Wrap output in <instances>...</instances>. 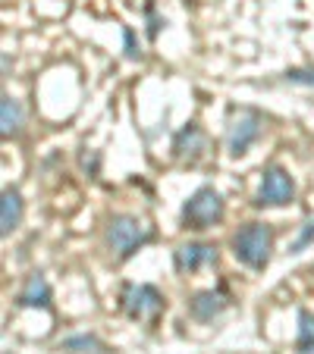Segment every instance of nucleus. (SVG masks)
Masks as SVG:
<instances>
[{"mask_svg": "<svg viewBox=\"0 0 314 354\" xmlns=\"http://www.w3.org/2000/svg\"><path fill=\"white\" fill-rule=\"evenodd\" d=\"M233 257L248 270H268L270 251H274V229L268 223L252 220L245 226H239V232L233 235Z\"/></svg>", "mask_w": 314, "mask_h": 354, "instance_id": "f257e3e1", "label": "nucleus"}, {"mask_svg": "<svg viewBox=\"0 0 314 354\" xmlns=\"http://www.w3.org/2000/svg\"><path fill=\"white\" fill-rule=\"evenodd\" d=\"M151 241V226L132 214H114L104 226V245L116 261H129V257Z\"/></svg>", "mask_w": 314, "mask_h": 354, "instance_id": "f03ea898", "label": "nucleus"}, {"mask_svg": "<svg viewBox=\"0 0 314 354\" xmlns=\"http://www.w3.org/2000/svg\"><path fill=\"white\" fill-rule=\"evenodd\" d=\"M227 214V204H223L220 192L214 185H201L189 194V201L182 204V229H195V232H204V229L217 226Z\"/></svg>", "mask_w": 314, "mask_h": 354, "instance_id": "7ed1b4c3", "label": "nucleus"}, {"mask_svg": "<svg viewBox=\"0 0 314 354\" xmlns=\"http://www.w3.org/2000/svg\"><path fill=\"white\" fill-rule=\"evenodd\" d=\"M120 308L132 323H157V317L167 308V298L157 286L148 282H126L120 292Z\"/></svg>", "mask_w": 314, "mask_h": 354, "instance_id": "20e7f679", "label": "nucleus"}, {"mask_svg": "<svg viewBox=\"0 0 314 354\" xmlns=\"http://www.w3.org/2000/svg\"><path fill=\"white\" fill-rule=\"evenodd\" d=\"M264 132V116L254 107H233L227 120V147L229 157H242Z\"/></svg>", "mask_w": 314, "mask_h": 354, "instance_id": "39448f33", "label": "nucleus"}, {"mask_svg": "<svg viewBox=\"0 0 314 354\" xmlns=\"http://www.w3.org/2000/svg\"><path fill=\"white\" fill-rule=\"evenodd\" d=\"M295 201V182L289 176V169L283 167H268L261 173V185L254 192V207H286Z\"/></svg>", "mask_w": 314, "mask_h": 354, "instance_id": "423d86ee", "label": "nucleus"}, {"mask_svg": "<svg viewBox=\"0 0 314 354\" xmlns=\"http://www.w3.org/2000/svg\"><path fill=\"white\" fill-rule=\"evenodd\" d=\"M211 263H217V245L211 241H182L173 248V267L180 273H198Z\"/></svg>", "mask_w": 314, "mask_h": 354, "instance_id": "0eeeda50", "label": "nucleus"}, {"mask_svg": "<svg viewBox=\"0 0 314 354\" xmlns=\"http://www.w3.org/2000/svg\"><path fill=\"white\" fill-rule=\"evenodd\" d=\"M229 304H233V298H229L223 288H201V292H195L192 298H189V317L198 323H211V320H217Z\"/></svg>", "mask_w": 314, "mask_h": 354, "instance_id": "6e6552de", "label": "nucleus"}, {"mask_svg": "<svg viewBox=\"0 0 314 354\" xmlns=\"http://www.w3.org/2000/svg\"><path fill=\"white\" fill-rule=\"evenodd\" d=\"M207 151V135L198 122H189L173 135V157L182 163H198Z\"/></svg>", "mask_w": 314, "mask_h": 354, "instance_id": "1a4fd4ad", "label": "nucleus"}, {"mask_svg": "<svg viewBox=\"0 0 314 354\" xmlns=\"http://www.w3.org/2000/svg\"><path fill=\"white\" fill-rule=\"evenodd\" d=\"M51 286H47V279L41 273H32L26 279V286H22V292H19V308H41V310H47L51 308Z\"/></svg>", "mask_w": 314, "mask_h": 354, "instance_id": "9d476101", "label": "nucleus"}, {"mask_svg": "<svg viewBox=\"0 0 314 354\" xmlns=\"http://www.w3.org/2000/svg\"><path fill=\"white\" fill-rule=\"evenodd\" d=\"M22 122H26V110H22V104L16 97H10V94H3V97H0V135H3V138L19 135Z\"/></svg>", "mask_w": 314, "mask_h": 354, "instance_id": "9b49d317", "label": "nucleus"}, {"mask_svg": "<svg viewBox=\"0 0 314 354\" xmlns=\"http://www.w3.org/2000/svg\"><path fill=\"white\" fill-rule=\"evenodd\" d=\"M22 210H26L22 194L16 192V188H7V192H3V201H0V235H10L16 226H19Z\"/></svg>", "mask_w": 314, "mask_h": 354, "instance_id": "f8f14e48", "label": "nucleus"}, {"mask_svg": "<svg viewBox=\"0 0 314 354\" xmlns=\"http://www.w3.org/2000/svg\"><path fill=\"white\" fill-rule=\"evenodd\" d=\"M60 351H69V354H104L107 348H104V342L98 339V335H69V339L60 342Z\"/></svg>", "mask_w": 314, "mask_h": 354, "instance_id": "ddd939ff", "label": "nucleus"}, {"mask_svg": "<svg viewBox=\"0 0 314 354\" xmlns=\"http://www.w3.org/2000/svg\"><path fill=\"white\" fill-rule=\"evenodd\" d=\"M295 354H314V314L299 310V339H295Z\"/></svg>", "mask_w": 314, "mask_h": 354, "instance_id": "4468645a", "label": "nucleus"}, {"mask_svg": "<svg viewBox=\"0 0 314 354\" xmlns=\"http://www.w3.org/2000/svg\"><path fill=\"white\" fill-rule=\"evenodd\" d=\"M308 245H314V220H308L305 226L299 229V235H295L293 248H289V254H302Z\"/></svg>", "mask_w": 314, "mask_h": 354, "instance_id": "2eb2a0df", "label": "nucleus"}, {"mask_svg": "<svg viewBox=\"0 0 314 354\" xmlns=\"http://www.w3.org/2000/svg\"><path fill=\"white\" fill-rule=\"evenodd\" d=\"M286 82H293V85H308L314 88V69H286V75H283Z\"/></svg>", "mask_w": 314, "mask_h": 354, "instance_id": "dca6fc26", "label": "nucleus"}, {"mask_svg": "<svg viewBox=\"0 0 314 354\" xmlns=\"http://www.w3.org/2000/svg\"><path fill=\"white\" fill-rule=\"evenodd\" d=\"M79 163H82V169H85V173L94 179V176H98V169H101V154H98V151H88V154L79 157Z\"/></svg>", "mask_w": 314, "mask_h": 354, "instance_id": "f3484780", "label": "nucleus"}, {"mask_svg": "<svg viewBox=\"0 0 314 354\" xmlns=\"http://www.w3.org/2000/svg\"><path fill=\"white\" fill-rule=\"evenodd\" d=\"M123 38H126V57L129 60H139V44H135V35H132V28H123Z\"/></svg>", "mask_w": 314, "mask_h": 354, "instance_id": "a211bd4d", "label": "nucleus"}, {"mask_svg": "<svg viewBox=\"0 0 314 354\" xmlns=\"http://www.w3.org/2000/svg\"><path fill=\"white\" fill-rule=\"evenodd\" d=\"M148 16H151V28H148V35L157 38V32H161V19H154V10H148Z\"/></svg>", "mask_w": 314, "mask_h": 354, "instance_id": "6ab92c4d", "label": "nucleus"}]
</instances>
